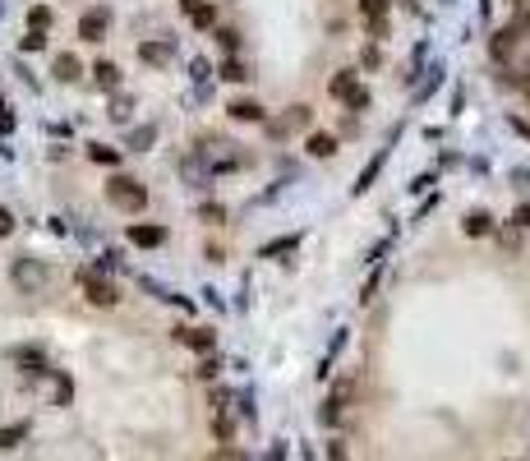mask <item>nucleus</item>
I'll use <instances>...</instances> for the list:
<instances>
[{
    "label": "nucleus",
    "instance_id": "nucleus-1",
    "mask_svg": "<svg viewBox=\"0 0 530 461\" xmlns=\"http://www.w3.org/2000/svg\"><path fill=\"white\" fill-rule=\"evenodd\" d=\"M106 198L116 203V208H125V212H139L148 203V189L139 185V180H130V176H111L106 180Z\"/></svg>",
    "mask_w": 530,
    "mask_h": 461
},
{
    "label": "nucleus",
    "instance_id": "nucleus-2",
    "mask_svg": "<svg viewBox=\"0 0 530 461\" xmlns=\"http://www.w3.org/2000/svg\"><path fill=\"white\" fill-rule=\"evenodd\" d=\"M10 277H14V286H19L23 296H37L46 286V263L42 259H19V263L10 268Z\"/></svg>",
    "mask_w": 530,
    "mask_h": 461
},
{
    "label": "nucleus",
    "instance_id": "nucleus-3",
    "mask_svg": "<svg viewBox=\"0 0 530 461\" xmlns=\"http://www.w3.org/2000/svg\"><path fill=\"white\" fill-rule=\"evenodd\" d=\"M78 282H83V296H88V305H102V309H111L116 300H120V291L106 282V277H97L88 268V273H78Z\"/></svg>",
    "mask_w": 530,
    "mask_h": 461
},
{
    "label": "nucleus",
    "instance_id": "nucleus-4",
    "mask_svg": "<svg viewBox=\"0 0 530 461\" xmlns=\"http://www.w3.org/2000/svg\"><path fill=\"white\" fill-rule=\"evenodd\" d=\"M240 162H244V157L235 153L231 143H212V148H203V166H208V176H212V171H235Z\"/></svg>",
    "mask_w": 530,
    "mask_h": 461
},
{
    "label": "nucleus",
    "instance_id": "nucleus-5",
    "mask_svg": "<svg viewBox=\"0 0 530 461\" xmlns=\"http://www.w3.org/2000/svg\"><path fill=\"white\" fill-rule=\"evenodd\" d=\"M106 23H111L106 10H88L78 19V37H83V42H102V37H106Z\"/></svg>",
    "mask_w": 530,
    "mask_h": 461
},
{
    "label": "nucleus",
    "instance_id": "nucleus-6",
    "mask_svg": "<svg viewBox=\"0 0 530 461\" xmlns=\"http://www.w3.org/2000/svg\"><path fill=\"white\" fill-rule=\"evenodd\" d=\"M130 240L139 245V249H157V245L166 240V226H148V221H139V226H130Z\"/></svg>",
    "mask_w": 530,
    "mask_h": 461
},
{
    "label": "nucleus",
    "instance_id": "nucleus-7",
    "mask_svg": "<svg viewBox=\"0 0 530 461\" xmlns=\"http://www.w3.org/2000/svg\"><path fill=\"white\" fill-rule=\"evenodd\" d=\"M226 111H231V121H249V125H258V121H263V106H258L254 97H235Z\"/></svg>",
    "mask_w": 530,
    "mask_h": 461
},
{
    "label": "nucleus",
    "instance_id": "nucleus-8",
    "mask_svg": "<svg viewBox=\"0 0 530 461\" xmlns=\"http://www.w3.org/2000/svg\"><path fill=\"white\" fill-rule=\"evenodd\" d=\"M14 364H19L23 373H46V355L37 351V346H23V351H14Z\"/></svg>",
    "mask_w": 530,
    "mask_h": 461
},
{
    "label": "nucleus",
    "instance_id": "nucleus-9",
    "mask_svg": "<svg viewBox=\"0 0 530 461\" xmlns=\"http://www.w3.org/2000/svg\"><path fill=\"white\" fill-rule=\"evenodd\" d=\"M139 55H144L148 65H166V60L176 55V46H171V42H144V46H139Z\"/></svg>",
    "mask_w": 530,
    "mask_h": 461
},
{
    "label": "nucleus",
    "instance_id": "nucleus-10",
    "mask_svg": "<svg viewBox=\"0 0 530 461\" xmlns=\"http://www.w3.org/2000/svg\"><path fill=\"white\" fill-rule=\"evenodd\" d=\"M180 341H185V346H194V351H212V332L208 328H180Z\"/></svg>",
    "mask_w": 530,
    "mask_h": 461
},
{
    "label": "nucleus",
    "instance_id": "nucleus-11",
    "mask_svg": "<svg viewBox=\"0 0 530 461\" xmlns=\"http://www.w3.org/2000/svg\"><path fill=\"white\" fill-rule=\"evenodd\" d=\"M23 439H28V420H19V425H5V429H0V452H5V448H19Z\"/></svg>",
    "mask_w": 530,
    "mask_h": 461
},
{
    "label": "nucleus",
    "instance_id": "nucleus-12",
    "mask_svg": "<svg viewBox=\"0 0 530 461\" xmlns=\"http://www.w3.org/2000/svg\"><path fill=\"white\" fill-rule=\"evenodd\" d=\"M92 78H97L102 88H120V69L111 65V60H97V65H92Z\"/></svg>",
    "mask_w": 530,
    "mask_h": 461
},
{
    "label": "nucleus",
    "instance_id": "nucleus-13",
    "mask_svg": "<svg viewBox=\"0 0 530 461\" xmlns=\"http://www.w3.org/2000/svg\"><path fill=\"white\" fill-rule=\"evenodd\" d=\"M305 148H309L314 157H332V153H337V139H332V134H309Z\"/></svg>",
    "mask_w": 530,
    "mask_h": 461
},
{
    "label": "nucleus",
    "instance_id": "nucleus-14",
    "mask_svg": "<svg viewBox=\"0 0 530 461\" xmlns=\"http://www.w3.org/2000/svg\"><path fill=\"white\" fill-rule=\"evenodd\" d=\"M69 397H74L69 378H65V373H55V378H51V401H55V406H69Z\"/></svg>",
    "mask_w": 530,
    "mask_h": 461
},
{
    "label": "nucleus",
    "instance_id": "nucleus-15",
    "mask_svg": "<svg viewBox=\"0 0 530 461\" xmlns=\"http://www.w3.org/2000/svg\"><path fill=\"white\" fill-rule=\"evenodd\" d=\"M46 28H51V10H46V5H33V10H28V33H46Z\"/></svg>",
    "mask_w": 530,
    "mask_h": 461
},
{
    "label": "nucleus",
    "instance_id": "nucleus-16",
    "mask_svg": "<svg viewBox=\"0 0 530 461\" xmlns=\"http://www.w3.org/2000/svg\"><path fill=\"white\" fill-rule=\"evenodd\" d=\"M351 92H355V69H342L332 78V97H351Z\"/></svg>",
    "mask_w": 530,
    "mask_h": 461
},
{
    "label": "nucleus",
    "instance_id": "nucleus-17",
    "mask_svg": "<svg viewBox=\"0 0 530 461\" xmlns=\"http://www.w3.org/2000/svg\"><path fill=\"white\" fill-rule=\"evenodd\" d=\"M55 78H65V83H69V78H78V60H74V55H55Z\"/></svg>",
    "mask_w": 530,
    "mask_h": 461
},
{
    "label": "nucleus",
    "instance_id": "nucleus-18",
    "mask_svg": "<svg viewBox=\"0 0 530 461\" xmlns=\"http://www.w3.org/2000/svg\"><path fill=\"white\" fill-rule=\"evenodd\" d=\"M360 10L374 19V33H383V10H387V0H360Z\"/></svg>",
    "mask_w": 530,
    "mask_h": 461
},
{
    "label": "nucleus",
    "instance_id": "nucleus-19",
    "mask_svg": "<svg viewBox=\"0 0 530 461\" xmlns=\"http://www.w3.org/2000/svg\"><path fill=\"white\" fill-rule=\"evenodd\" d=\"M461 226H466V235H489V212H470Z\"/></svg>",
    "mask_w": 530,
    "mask_h": 461
},
{
    "label": "nucleus",
    "instance_id": "nucleus-20",
    "mask_svg": "<svg viewBox=\"0 0 530 461\" xmlns=\"http://www.w3.org/2000/svg\"><path fill=\"white\" fill-rule=\"evenodd\" d=\"M221 78H231V83H244V78H249V65H244V60H226V65H221Z\"/></svg>",
    "mask_w": 530,
    "mask_h": 461
},
{
    "label": "nucleus",
    "instance_id": "nucleus-21",
    "mask_svg": "<svg viewBox=\"0 0 530 461\" xmlns=\"http://www.w3.org/2000/svg\"><path fill=\"white\" fill-rule=\"evenodd\" d=\"M153 139H157V130H153V125H144V130H134V134H130V148H134V153H144Z\"/></svg>",
    "mask_w": 530,
    "mask_h": 461
},
{
    "label": "nucleus",
    "instance_id": "nucleus-22",
    "mask_svg": "<svg viewBox=\"0 0 530 461\" xmlns=\"http://www.w3.org/2000/svg\"><path fill=\"white\" fill-rule=\"evenodd\" d=\"M88 157H92V162H120V153H116V148H102V143H92V148H88Z\"/></svg>",
    "mask_w": 530,
    "mask_h": 461
},
{
    "label": "nucleus",
    "instance_id": "nucleus-23",
    "mask_svg": "<svg viewBox=\"0 0 530 461\" xmlns=\"http://www.w3.org/2000/svg\"><path fill=\"white\" fill-rule=\"evenodd\" d=\"M203 221H208V226H221V221H226V212L217 208V203H203V212H199Z\"/></svg>",
    "mask_w": 530,
    "mask_h": 461
},
{
    "label": "nucleus",
    "instance_id": "nucleus-24",
    "mask_svg": "<svg viewBox=\"0 0 530 461\" xmlns=\"http://www.w3.org/2000/svg\"><path fill=\"white\" fill-rule=\"evenodd\" d=\"M130 97H116V102H111V121H130Z\"/></svg>",
    "mask_w": 530,
    "mask_h": 461
},
{
    "label": "nucleus",
    "instance_id": "nucleus-25",
    "mask_svg": "<svg viewBox=\"0 0 530 461\" xmlns=\"http://www.w3.org/2000/svg\"><path fill=\"white\" fill-rule=\"evenodd\" d=\"M208 461H249V457H244L240 448H217V452H212Z\"/></svg>",
    "mask_w": 530,
    "mask_h": 461
},
{
    "label": "nucleus",
    "instance_id": "nucleus-26",
    "mask_svg": "<svg viewBox=\"0 0 530 461\" xmlns=\"http://www.w3.org/2000/svg\"><path fill=\"white\" fill-rule=\"evenodd\" d=\"M189 19L199 23V28H208V23H212V19H217V10H212V5H199V10L189 14Z\"/></svg>",
    "mask_w": 530,
    "mask_h": 461
},
{
    "label": "nucleus",
    "instance_id": "nucleus-27",
    "mask_svg": "<svg viewBox=\"0 0 530 461\" xmlns=\"http://www.w3.org/2000/svg\"><path fill=\"white\" fill-rule=\"evenodd\" d=\"M217 42L226 46V51H235V46H240V33H235V28H221V33H217Z\"/></svg>",
    "mask_w": 530,
    "mask_h": 461
},
{
    "label": "nucleus",
    "instance_id": "nucleus-28",
    "mask_svg": "<svg viewBox=\"0 0 530 461\" xmlns=\"http://www.w3.org/2000/svg\"><path fill=\"white\" fill-rule=\"evenodd\" d=\"M42 46H46V33H28L23 37V51H42Z\"/></svg>",
    "mask_w": 530,
    "mask_h": 461
},
{
    "label": "nucleus",
    "instance_id": "nucleus-29",
    "mask_svg": "<svg viewBox=\"0 0 530 461\" xmlns=\"http://www.w3.org/2000/svg\"><path fill=\"white\" fill-rule=\"evenodd\" d=\"M291 249H295V240H277V245H267V259H277V254H291Z\"/></svg>",
    "mask_w": 530,
    "mask_h": 461
},
{
    "label": "nucleus",
    "instance_id": "nucleus-30",
    "mask_svg": "<svg viewBox=\"0 0 530 461\" xmlns=\"http://www.w3.org/2000/svg\"><path fill=\"white\" fill-rule=\"evenodd\" d=\"M14 230V217H10V208H0V235H10Z\"/></svg>",
    "mask_w": 530,
    "mask_h": 461
},
{
    "label": "nucleus",
    "instance_id": "nucleus-31",
    "mask_svg": "<svg viewBox=\"0 0 530 461\" xmlns=\"http://www.w3.org/2000/svg\"><path fill=\"white\" fill-rule=\"evenodd\" d=\"M328 461H346V443H332V448H328Z\"/></svg>",
    "mask_w": 530,
    "mask_h": 461
},
{
    "label": "nucleus",
    "instance_id": "nucleus-32",
    "mask_svg": "<svg viewBox=\"0 0 530 461\" xmlns=\"http://www.w3.org/2000/svg\"><path fill=\"white\" fill-rule=\"evenodd\" d=\"M512 221H517V226H530V203H521V208H517V217H512Z\"/></svg>",
    "mask_w": 530,
    "mask_h": 461
},
{
    "label": "nucleus",
    "instance_id": "nucleus-33",
    "mask_svg": "<svg viewBox=\"0 0 530 461\" xmlns=\"http://www.w3.org/2000/svg\"><path fill=\"white\" fill-rule=\"evenodd\" d=\"M0 130H14V116H10L5 106H0Z\"/></svg>",
    "mask_w": 530,
    "mask_h": 461
},
{
    "label": "nucleus",
    "instance_id": "nucleus-34",
    "mask_svg": "<svg viewBox=\"0 0 530 461\" xmlns=\"http://www.w3.org/2000/svg\"><path fill=\"white\" fill-rule=\"evenodd\" d=\"M180 5H185V14H194V10L203 5V0H180Z\"/></svg>",
    "mask_w": 530,
    "mask_h": 461
},
{
    "label": "nucleus",
    "instance_id": "nucleus-35",
    "mask_svg": "<svg viewBox=\"0 0 530 461\" xmlns=\"http://www.w3.org/2000/svg\"><path fill=\"white\" fill-rule=\"evenodd\" d=\"M512 5H526V0H512Z\"/></svg>",
    "mask_w": 530,
    "mask_h": 461
}]
</instances>
